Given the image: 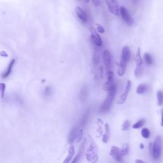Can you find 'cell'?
Here are the masks:
<instances>
[{
  "label": "cell",
  "instance_id": "cell-39",
  "mask_svg": "<svg viewBox=\"0 0 163 163\" xmlns=\"http://www.w3.org/2000/svg\"><path fill=\"white\" fill-rule=\"evenodd\" d=\"M83 1H84L85 3H89V1H90V0H83Z\"/></svg>",
  "mask_w": 163,
  "mask_h": 163
},
{
  "label": "cell",
  "instance_id": "cell-1",
  "mask_svg": "<svg viewBox=\"0 0 163 163\" xmlns=\"http://www.w3.org/2000/svg\"><path fill=\"white\" fill-rule=\"evenodd\" d=\"M86 159L89 162L96 163L98 161V146L90 135L88 136L86 147Z\"/></svg>",
  "mask_w": 163,
  "mask_h": 163
},
{
  "label": "cell",
  "instance_id": "cell-10",
  "mask_svg": "<svg viewBox=\"0 0 163 163\" xmlns=\"http://www.w3.org/2000/svg\"><path fill=\"white\" fill-rule=\"evenodd\" d=\"M110 156L117 162H121L122 161V156L121 152V149L116 146H112L110 152Z\"/></svg>",
  "mask_w": 163,
  "mask_h": 163
},
{
  "label": "cell",
  "instance_id": "cell-16",
  "mask_svg": "<svg viewBox=\"0 0 163 163\" xmlns=\"http://www.w3.org/2000/svg\"><path fill=\"white\" fill-rule=\"evenodd\" d=\"M75 152V147H74V146L71 145L69 148L68 154L66 157V159H65L64 161H63V163H69V162H70V161L72 159L73 156H74Z\"/></svg>",
  "mask_w": 163,
  "mask_h": 163
},
{
  "label": "cell",
  "instance_id": "cell-38",
  "mask_svg": "<svg viewBox=\"0 0 163 163\" xmlns=\"http://www.w3.org/2000/svg\"><path fill=\"white\" fill-rule=\"evenodd\" d=\"M139 147H140L141 149H144V145H143V143H141V144L139 145Z\"/></svg>",
  "mask_w": 163,
  "mask_h": 163
},
{
  "label": "cell",
  "instance_id": "cell-26",
  "mask_svg": "<svg viewBox=\"0 0 163 163\" xmlns=\"http://www.w3.org/2000/svg\"><path fill=\"white\" fill-rule=\"evenodd\" d=\"M157 103L159 106H162L163 104V92L162 91H158L157 92Z\"/></svg>",
  "mask_w": 163,
  "mask_h": 163
},
{
  "label": "cell",
  "instance_id": "cell-25",
  "mask_svg": "<svg viewBox=\"0 0 163 163\" xmlns=\"http://www.w3.org/2000/svg\"><path fill=\"white\" fill-rule=\"evenodd\" d=\"M129 145L128 143H124L122 145V149H121V152L122 156H126V155L129 152Z\"/></svg>",
  "mask_w": 163,
  "mask_h": 163
},
{
  "label": "cell",
  "instance_id": "cell-9",
  "mask_svg": "<svg viewBox=\"0 0 163 163\" xmlns=\"http://www.w3.org/2000/svg\"><path fill=\"white\" fill-rule=\"evenodd\" d=\"M131 87V82L130 80H128L126 83L125 89H124V92L121 96H120L119 98L117 101V104H122L125 103L126 100L127 99V95H128V94H129V92L130 91Z\"/></svg>",
  "mask_w": 163,
  "mask_h": 163
},
{
  "label": "cell",
  "instance_id": "cell-21",
  "mask_svg": "<svg viewBox=\"0 0 163 163\" xmlns=\"http://www.w3.org/2000/svg\"><path fill=\"white\" fill-rule=\"evenodd\" d=\"M84 146H85V143H84L81 146L80 150H79L78 152V154H76V156H75V157L74 158V159L73 160V161L71 162V163H79L80 159V157H81V156H82V152H83V150L84 149Z\"/></svg>",
  "mask_w": 163,
  "mask_h": 163
},
{
  "label": "cell",
  "instance_id": "cell-33",
  "mask_svg": "<svg viewBox=\"0 0 163 163\" xmlns=\"http://www.w3.org/2000/svg\"><path fill=\"white\" fill-rule=\"evenodd\" d=\"M50 93H51V90H50V87H46L45 89V91H44V94L45 96H49Z\"/></svg>",
  "mask_w": 163,
  "mask_h": 163
},
{
  "label": "cell",
  "instance_id": "cell-24",
  "mask_svg": "<svg viewBox=\"0 0 163 163\" xmlns=\"http://www.w3.org/2000/svg\"><path fill=\"white\" fill-rule=\"evenodd\" d=\"M143 74V68L142 65H137V68H136L134 70V75L137 78H139Z\"/></svg>",
  "mask_w": 163,
  "mask_h": 163
},
{
  "label": "cell",
  "instance_id": "cell-27",
  "mask_svg": "<svg viewBox=\"0 0 163 163\" xmlns=\"http://www.w3.org/2000/svg\"><path fill=\"white\" fill-rule=\"evenodd\" d=\"M145 124V119H140L133 125V129H139Z\"/></svg>",
  "mask_w": 163,
  "mask_h": 163
},
{
  "label": "cell",
  "instance_id": "cell-12",
  "mask_svg": "<svg viewBox=\"0 0 163 163\" xmlns=\"http://www.w3.org/2000/svg\"><path fill=\"white\" fill-rule=\"evenodd\" d=\"M75 12L77 17H78V18L83 23H86L87 22V15L86 13H85V11L82 9H81L80 6H76L75 9Z\"/></svg>",
  "mask_w": 163,
  "mask_h": 163
},
{
  "label": "cell",
  "instance_id": "cell-37",
  "mask_svg": "<svg viewBox=\"0 0 163 163\" xmlns=\"http://www.w3.org/2000/svg\"><path fill=\"white\" fill-rule=\"evenodd\" d=\"M134 163H145L144 161H143L142 160H140V159H137L135 161V162Z\"/></svg>",
  "mask_w": 163,
  "mask_h": 163
},
{
  "label": "cell",
  "instance_id": "cell-20",
  "mask_svg": "<svg viewBox=\"0 0 163 163\" xmlns=\"http://www.w3.org/2000/svg\"><path fill=\"white\" fill-rule=\"evenodd\" d=\"M148 90V86L146 84H139L137 89V93L138 94H142L145 93Z\"/></svg>",
  "mask_w": 163,
  "mask_h": 163
},
{
  "label": "cell",
  "instance_id": "cell-28",
  "mask_svg": "<svg viewBox=\"0 0 163 163\" xmlns=\"http://www.w3.org/2000/svg\"><path fill=\"white\" fill-rule=\"evenodd\" d=\"M141 134L143 138H144L145 139L149 138L150 136V132L148 128H143V129L141 131Z\"/></svg>",
  "mask_w": 163,
  "mask_h": 163
},
{
  "label": "cell",
  "instance_id": "cell-14",
  "mask_svg": "<svg viewBox=\"0 0 163 163\" xmlns=\"http://www.w3.org/2000/svg\"><path fill=\"white\" fill-rule=\"evenodd\" d=\"M121 58L124 59L126 61H127V63L130 61L131 59V51L129 48L128 46H124V47L122 49V54Z\"/></svg>",
  "mask_w": 163,
  "mask_h": 163
},
{
  "label": "cell",
  "instance_id": "cell-35",
  "mask_svg": "<svg viewBox=\"0 0 163 163\" xmlns=\"http://www.w3.org/2000/svg\"><path fill=\"white\" fill-rule=\"evenodd\" d=\"M161 126L163 127V108L161 110Z\"/></svg>",
  "mask_w": 163,
  "mask_h": 163
},
{
  "label": "cell",
  "instance_id": "cell-30",
  "mask_svg": "<svg viewBox=\"0 0 163 163\" xmlns=\"http://www.w3.org/2000/svg\"><path fill=\"white\" fill-rule=\"evenodd\" d=\"M6 89V85L4 83H0V95H1V98L3 99L4 98V95H5V92Z\"/></svg>",
  "mask_w": 163,
  "mask_h": 163
},
{
  "label": "cell",
  "instance_id": "cell-40",
  "mask_svg": "<svg viewBox=\"0 0 163 163\" xmlns=\"http://www.w3.org/2000/svg\"><path fill=\"white\" fill-rule=\"evenodd\" d=\"M133 2L134 3H137V0H133Z\"/></svg>",
  "mask_w": 163,
  "mask_h": 163
},
{
  "label": "cell",
  "instance_id": "cell-31",
  "mask_svg": "<svg viewBox=\"0 0 163 163\" xmlns=\"http://www.w3.org/2000/svg\"><path fill=\"white\" fill-rule=\"evenodd\" d=\"M130 127V122L128 120H126L124 122L122 126V131H127L129 129V128Z\"/></svg>",
  "mask_w": 163,
  "mask_h": 163
},
{
  "label": "cell",
  "instance_id": "cell-17",
  "mask_svg": "<svg viewBox=\"0 0 163 163\" xmlns=\"http://www.w3.org/2000/svg\"><path fill=\"white\" fill-rule=\"evenodd\" d=\"M110 134V131L109 125H108V124H105V125H104V134H103V138H102V141L104 143H108V140H109Z\"/></svg>",
  "mask_w": 163,
  "mask_h": 163
},
{
  "label": "cell",
  "instance_id": "cell-18",
  "mask_svg": "<svg viewBox=\"0 0 163 163\" xmlns=\"http://www.w3.org/2000/svg\"><path fill=\"white\" fill-rule=\"evenodd\" d=\"M88 98V91L86 87H83L80 92V99L81 102H84Z\"/></svg>",
  "mask_w": 163,
  "mask_h": 163
},
{
  "label": "cell",
  "instance_id": "cell-23",
  "mask_svg": "<svg viewBox=\"0 0 163 163\" xmlns=\"http://www.w3.org/2000/svg\"><path fill=\"white\" fill-rule=\"evenodd\" d=\"M144 59H145V61L147 65L150 66V65L153 64V63H154L153 58L149 53H145L144 54Z\"/></svg>",
  "mask_w": 163,
  "mask_h": 163
},
{
  "label": "cell",
  "instance_id": "cell-22",
  "mask_svg": "<svg viewBox=\"0 0 163 163\" xmlns=\"http://www.w3.org/2000/svg\"><path fill=\"white\" fill-rule=\"evenodd\" d=\"M136 63H137V65H142L143 61L141 57V50L140 48H138L137 54H136L135 57Z\"/></svg>",
  "mask_w": 163,
  "mask_h": 163
},
{
  "label": "cell",
  "instance_id": "cell-34",
  "mask_svg": "<svg viewBox=\"0 0 163 163\" xmlns=\"http://www.w3.org/2000/svg\"><path fill=\"white\" fill-rule=\"evenodd\" d=\"M92 1L94 4V5L96 6H98L101 4V0H92Z\"/></svg>",
  "mask_w": 163,
  "mask_h": 163
},
{
  "label": "cell",
  "instance_id": "cell-19",
  "mask_svg": "<svg viewBox=\"0 0 163 163\" xmlns=\"http://www.w3.org/2000/svg\"><path fill=\"white\" fill-rule=\"evenodd\" d=\"M15 59H12L10 63H9V66H8V68H7V70L5 73H4L3 75H2V77L3 79H5L6 78V77L9 76L10 75V74L11 72V70H12V68H13V66L14 65V63H15Z\"/></svg>",
  "mask_w": 163,
  "mask_h": 163
},
{
  "label": "cell",
  "instance_id": "cell-8",
  "mask_svg": "<svg viewBox=\"0 0 163 163\" xmlns=\"http://www.w3.org/2000/svg\"><path fill=\"white\" fill-rule=\"evenodd\" d=\"M91 41L92 42L93 44H94L96 46H102L103 44V41L102 38H101V36H99V34L97 33L96 29L91 27Z\"/></svg>",
  "mask_w": 163,
  "mask_h": 163
},
{
  "label": "cell",
  "instance_id": "cell-15",
  "mask_svg": "<svg viewBox=\"0 0 163 163\" xmlns=\"http://www.w3.org/2000/svg\"><path fill=\"white\" fill-rule=\"evenodd\" d=\"M90 117H91V111H90V110H87L86 112H85L82 118V119H81L80 126L82 127L86 126L87 123L89 122Z\"/></svg>",
  "mask_w": 163,
  "mask_h": 163
},
{
  "label": "cell",
  "instance_id": "cell-7",
  "mask_svg": "<svg viewBox=\"0 0 163 163\" xmlns=\"http://www.w3.org/2000/svg\"><path fill=\"white\" fill-rule=\"evenodd\" d=\"M120 14L121 15L122 19L127 25L131 26L133 24V19L131 16V15L129 14L128 10L126 9V8L124 6H121L120 8Z\"/></svg>",
  "mask_w": 163,
  "mask_h": 163
},
{
  "label": "cell",
  "instance_id": "cell-36",
  "mask_svg": "<svg viewBox=\"0 0 163 163\" xmlns=\"http://www.w3.org/2000/svg\"><path fill=\"white\" fill-rule=\"evenodd\" d=\"M1 56L3 57H8V54L5 52H1Z\"/></svg>",
  "mask_w": 163,
  "mask_h": 163
},
{
  "label": "cell",
  "instance_id": "cell-3",
  "mask_svg": "<svg viewBox=\"0 0 163 163\" xmlns=\"http://www.w3.org/2000/svg\"><path fill=\"white\" fill-rule=\"evenodd\" d=\"M83 138V127L81 126H75L70 131L68 135V143L72 144L74 142L78 143Z\"/></svg>",
  "mask_w": 163,
  "mask_h": 163
},
{
  "label": "cell",
  "instance_id": "cell-32",
  "mask_svg": "<svg viewBox=\"0 0 163 163\" xmlns=\"http://www.w3.org/2000/svg\"><path fill=\"white\" fill-rule=\"evenodd\" d=\"M96 29H97V31H98L99 33H104V32H105V29H104V27L101 25V24H96Z\"/></svg>",
  "mask_w": 163,
  "mask_h": 163
},
{
  "label": "cell",
  "instance_id": "cell-13",
  "mask_svg": "<svg viewBox=\"0 0 163 163\" xmlns=\"http://www.w3.org/2000/svg\"><path fill=\"white\" fill-rule=\"evenodd\" d=\"M127 61L121 58V61H120V63L119 64V69L117 71L119 76H122L124 74H125L126 67H127Z\"/></svg>",
  "mask_w": 163,
  "mask_h": 163
},
{
  "label": "cell",
  "instance_id": "cell-5",
  "mask_svg": "<svg viewBox=\"0 0 163 163\" xmlns=\"http://www.w3.org/2000/svg\"><path fill=\"white\" fill-rule=\"evenodd\" d=\"M104 1L110 12L115 16H119L120 15V8L117 1L116 0H104Z\"/></svg>",
  "mask_w": 163,
  "mask_h": 163
},
{
  "label": "cell",
  "instance_id": "cell-11",
  "mask_svg": "<svg viewBox=\"0 0 163 163\" xmlns=\"http://www.w3.org/2000/svg\"><path fill=\"white\" fill-rule=\"evenodd\" d=\"M114 84H114V75L113 71H108L107 81V82L104 84V86H103L104 90L108 92Z\"/></svg>",
  "mask_w": 163,
  "mask_h": 163
},
{
  "label": "cell",
  "instance_id": "cell-6",
  "mask_svg": "<svg viewBox=\"0 0 163 163\" xmlns=\"http://www.w3.org/2000/svg\"><path fill=\"white\" fill-rule=\"evenodd\" d=\"M103 59L106 69L108 71H110L112 67V56L111 52L108 50L106 49L104 50L103 53Z\"/></svg>",
  "mask_w": 163,
  "mask_h": 163
},
{
  "label": "cell",
  "instance_id": "cell-4",
  "mask_svg": "<svg viewBox=\"0 0 163 163\" xmlns=\"http://www.w3.org/2000/svg\"><path fill=\"white\" fill-rule=\"evenodd\" d=\"M151 149H152V157L155 159H159L162 153V139L159 135L156 137Z\"/></svg>",
  "mask_w": 163,
  "mask_h": 163
},
{
  "label": "cell",
  "instance_id": "cell-29",
  "mask_svg": "<svg viewBox=\"0 0 163 163\" xmlns=\"http://www.w3.org/2000/svg\"><path fill=\"white\" fill-rule=\"evenodd\" d=\"M100 61V58H99V56L98 54V52H94V55H93V63L95 65L98 64Z\"/></svg>",
  "mask_w": 163,
  "mask_h": 163
},
{
  "label": "cell",
  "instance_id": "cell-2",
  "mask_svg": "<svg viewBox=\"0 0 163 163\" xmlns=\"http://www.w3.org/2000/svg\"><path fill=\"white\" fill-rule=\"evenodd\" d=\"M116 92H117V86L114 84L108 91V94L105 99L104 100L102 105L100 106L99 112L101 113H107L110 110L112 103H113L116 95Z\"/></svg>",
  "mask_w": 163,
  "mask_h": 163
}]
</instances>
